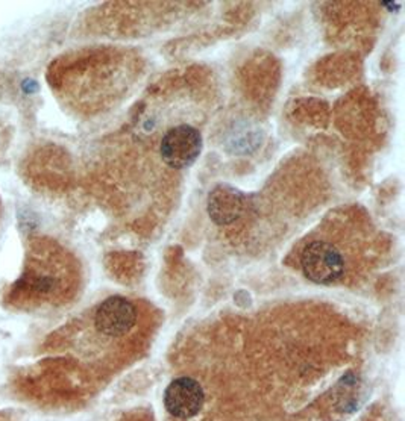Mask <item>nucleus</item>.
Wrapping results in <instances>:
<instances>
[{"mask_svg": "<svg viewBox=\"0 0 405 421\" xmlns=\"http://www.w3.org/2000/svg\"><path fill=\"white\" fill-rule=\"evenodd\" d=\"M137 323V310L128 299L112 295L97 306L94 327L99 334L109 338H120L129 334Z\"/></svg>", "mask_w": 405, "mask_h": 421, "instance_id": "obj_3", "label": "nucleus"}, {"mask_svg": "<svg viewBox=\"0 0 405 421\" xmlns=\"http://www.w3.org/2000/svg\"><path fill=\"white\" fill-rule=\"evenodd\" d=\"M301 267L307 279L328 285L343 276L345 261L335 246L326 241H313L303 248Z\"/></svg>", "mask_w": 405, "mask_h": 421, "instance_id": "obj_1", "label": "nucleus"}, {"mask_svg": "<svg viewBox=\"0 0 405 421\" xmlns=\"http://www.w3.org/2000/svg\"><path fill=\"white\" fill-rule=\"evenodd\" d=\"M205 403V393L193 378H178L168 383L164 393V405L175 418L188 420L196 417Z\"/></svg>", "mask_w": 405, "mask_h": 421, "instance_id": "obj_4", "label": "nucleus"}, {"mask_svg": "<svg viewBox=\"0 0 405 421\" xmlns=\"http://www.w3.org/2000/svg\"><path fill=\"white\" fill-rule=\"evenodd\" d=\"M202 152V135L188 124L168 129L161 140L160 153L163 161L172 168H187Z\"/></svg>", "mask_w": 405, "mask_h": 421, "instance_id": "obj_2", "label": "nucleus"}, {"mask_svg": "<svg viewBox=\"0 0 405 421\" xmlns=\"http://www.w3.org/2000/svg\"><path fill=\"white\" fill-rule=\"evenodd\" d=\"M246 196L237 188L220 184L208 196V215L219 226L237 222L246 209Z\"/></svg>", "mask_w": 405, "mask_h": 421, "instance_id": "obj_5", "label": "nucleus"}]
</instances>
